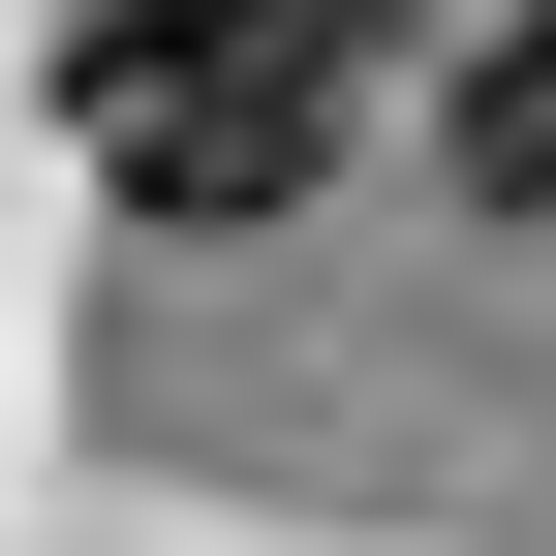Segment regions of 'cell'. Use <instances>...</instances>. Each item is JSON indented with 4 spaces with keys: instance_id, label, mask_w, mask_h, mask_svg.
<instances>
[{
    "instance_id": "1",
    "label": "cell",
    "mask_w": 556,
    "mask_h": 556,
    "mask_svg": "<svg viewBox=\"0 0 556 556\" xmlns=\"http://www.w3.org/2000/svg\"><path fill=\"white\" fill-rule=\"evenodd\" d=\"M371 62H402V0H62V124H93V186L186 217V248L309 217L340 124H371Z\"/></svg>"
},
{
    "instance_id": "2",
    "label": "cell",
    "mask_w": 556,
    "mask_h": 556,
    "mask_svg": "<svg viewBox=\"0 0 556 556\" xmlns=\"http://www.w3.org/2000/svg\"><path fill=\"white\" fill-rule=\"evenodd\" d=\"M433 186L464 217H556V0H495V31L433 62Z\"/></svg>"
}]
</instances>
